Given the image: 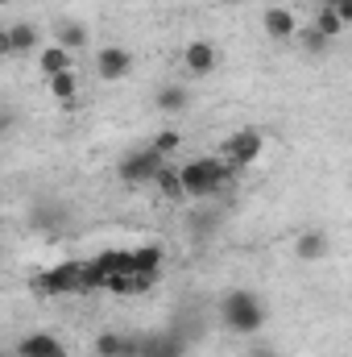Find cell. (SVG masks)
Here are the masks:
<instances>
[{
	"label": "cell",
	"mask_w": 352,
	"mask_h": 357,
	"mask_svg": "<svg viewBox=\"0 0 352 357\" xmlns=\"http://www.w3.org/2000/svg\"><path fill=\"white\" fill-rule=\"evenodd\" d=\"M220 320H224V328L237 333V337H257L265 324H269V307L262 303L257 291L232 287V291L220 299Z\"/></svg>",
	"instance_id": "cell-1"
},
{
	"label": "cell",
	"mask_w": 352,
	"mask_h": 357,
	"mask_svg": "<svg viewBox=\"0 0 352 357\" xmlns=\"http://www.w3.org/2000/svg\"><path fill=\"white\" fill-rule=\"evenodd\" d=\"M178 175H182V191H186V199H207V195H216L228 178L237 175V171H232L228 158L207 154V158H191V162H182Z\"/></svg>",
	"instance_id": "cell-2"
},
{
	"label": "cell",
	"mask_w": 352,
	"mask_h": 357,
	"mask_svg": "<svg viewBox=\"0 0 352 357\" xmlns=\"http://www.w3.org/2000/svg\"><path fill=\"white\" fill-rule=\"evenodd\" d=\"M162 167H166V154H158L154 146H137V150L120 154L116 178H120L125 187H145V183H158Z\"/></svg>",
	"instance_id": "cell-3"
},
{
	"label": "cell",
	"mask_w": 352,
	"mask_h": 357,
	"mask_svg": "<svg viewBox=\"0 0 352 357\" xmlns=\"http://www.w3.org/2000/svg\"><path fill=\"white\" fill-rule=\"evenodd\" d=\"M262 150H265V133L262 129H237V133L224 137L220 158H228L232 171H241V167H253V162L262 158Z\"/></svg>",
	"instance_id": "cell-4"
},
{
	"label": "cell",
	"mask_w": 352,
	"mask_h": 357,
	"mask_svg": "<svg viewBox=\"0 0 352 357\" xmlns=\"http://www.w3.org/2000/svg\"><path fill=\"white\" fill-rule=\"evenodd\" d=\"M33 287L42 295H75V291H83V262H58V266L42 270L33 278Z\"/></svg>",
	"instance_id": "cell-5"
},
{
	"label": "cell",
	"mask_w": 352,
	"mask_h": 357,
	"mask_svg": "<svg viewBox=\"0 0 352 357\" xmlns=\"http://www.w3.org/2000/svg\"><path fill=\"white\" fill-rule=\"evenodd\" d=\"M133 71V50L129 46H99L95 50V75L104 84H120Z\"/></svg>",
	"instance_id": "cell-6"
},
{
	"label": "cell",
	"mask_w": 352,
	"mask_h": 357,
	"mask_svg": "<svg viewBox=\"0 0 352 357\" xmlns=\"http://www.w3.org/2000/svg\"><path fill=\"white\" fill-rule=\"evenodd\" d=\"M262 33L269 42H290V38H298V13H294L290 4L265 8L262 13Z\"/></svg>",
	"instance_id": "cell-7"
},
{
	"label": "cell",
	"mask_w": 352,
	"mask_h": 357,
	"mask_svg": "<svg viewBox=\"0 0 352 357\" xmlns=\"http://www.w3.org/2000/svg\"><path fill=\"white\" fill-rule=\"evenodd\" d=\"M182 67H186L195 79H207V75L220 67V50H216V42H207V38L186 42V50H182Z\"/></svg>",
	"instance_id": "cell-8"
},
{
	"label": "cell",
	"mask_w": 352,
	"mask_h": 357,
	"mask_svg": "<svg viewBox=\"0 0 352 357\" xmlns=\"http://www.w3.org/2000/svg\"><path fill=\"white\" fill-rule=\"evenodd\" d=\"M38 42L42 38H38V25L33 21H13V25L0 29V50L4 54H33V50H42Z\"/></svg>",
	"instance_id": "cell-9"
},
{
	"label": "cell",
	"mask_w": 352,
	"mask_h": 357,
	"mask_svg": "<svg viewBox=\"0 0 352 357\" xmlns=\"http://www.w3.org/2000/svg\"><path fill=\"white\" fill-rule=\"evenodd\" d=\"M17 357H71V354L54 333H29V337H21Z\"/></svg>",
	"instance_id": "cell-10"
},
{
	"label": "cell",
	"mask_w": 352,
	"mask_h": 357,
	"mask_svg": "<svg viewBox=\"0 0 352 357\" xmlns=\"http://www.w3.org/2000/svg\"><path fill=\"white\" fill-rule=\"evenodd\" d=\"M38 71H42L46 79L75 71V67H71V50H67L63 42H50V46H42V50H38Z\"/></svg>",
	"instance_id": "cell-11"
},
{
	"label": "cell",
	"mask_w": 352,
	"mask_h": 357,
	"mask_svg": "<svg viewBox=\"0 0 352 357\" xmlns=\"http://www.w3.org/2000/svg\"><path fill=\"white\" fill-rule=\"evenodd\" d=\"M328 250H332V241H328L323 229H307V233L294 237V258L298 262H319V258H328Z\"/></svg>",
	"instance_id": "cell-12"
},
{
	"label": "cell",
	"mask_w": 352,
	"mask_h": 357,
	"mask_svg": "<svg viewBox=\"0 0 352 357\" xmlns=\"http://www.w3.org/2000/svg\"><path fill=\"white\" fill-rule=\"evenodd\" d=\"M141 357H186V345L175 333H150L141 337Z\"/></svg>",
	"instance_id": "cell-13"
},
{
	"label": "cell",
	"mask_w": 352,
	"mask_h": 357,
	"mask_svg": "<svg viewBox=\"0 0 352 357\" xmlns=\"http://www.w3.org/2000/svg\"><path fill=\"white\" fill-rule=\"evenodd\" d=\"M162 266H166V250L162 245H137L133 250V274H162Z\"/></svg>",
	"instance_id": "cell-14"
},
{
	"label": "cell",
	"mask_w": 352,
	"mask_h": 357,
	"mask_svg": "<svg viewBox=\"0 0 352 357\" xmlns=\"http://www.w3.org/2000/svg\"><path fill=\"white\" fill-rule=\"evenodd\" d=\"M54 42H63V46L75 54V50H88V46H91V33H88V25H83V21H58Z\"/></svg>",
	"instance_id": "cell-15"
},
{
	"label": "cell",
	"mask_w": 352,
	"mask_h": 357,
	"mask_svg": "<svg viewBox=\"0 0 352 357\" xmlns=\"http://www.w3.org/2000/svg\"><path fill=\"white\" fill-rule=\"evenodd\" d=\"M154 104H158L162 112H186V108H191V91L182 88V84H162L158 96H154Z\"/></svg>",
	"instance_id": "cell-16"
},
{
	"label": "cell",
	"mask_w": 352,
	"mask_h": 357,
	"mask_svg": "<svg viewBox=\"0 0 352 357\" xmlns=\"http://www.w3.org/2000/svg\"><path fill=\"white\" fill-rule=\"evenodd\" d=\"M315 29H319V33H323L328 42H336V38L344 33V17H340V13H336L332 4H323V8L315 13Z\"/></svg>",
	"instance_id": "cell-17"
},
{
	"label": "cell",
	"mask_w": 352,
	"mask_h": 357,
	"mask_svg": "<svg viewBox=\"0 0 352 357\" xmlns=\"http://www.w3.org/2000/svg\"><path fill=\"white\" fill-rule=\"evenodd\" d=\"M46 88H50V96L58 100V104H75V91H79V79H75V71H67V75H54V79H46Z\"/></svg>",
	"instance_id": "cell-18"
},
{
	"label": "cell",
	"mask_w": 352,
	"mask_h": 357,
	"mask_svg": "<svg viewBox=\"0 0 352 357\" xmlns=\"http://www.w3.org/2000/svg\"><path fill=\"white\" fill-rule=\"evenodd\" d=\"M125 349H129V337H120V333H99L91 341V354L95 357H125Z\"/></svg>",
	"instance_id": "cell-19"
},
{
	"label": "cell",
	"mask_w": 352,
	"mask_h": 357,
	"mask_svg": "<svg viewBox=\"0 0 352 357\" xmlns=\"http://www.w3.org/2000/svg\"><path fill=\"white\" fill-rule=\"evenodd\" d=\"M166 199H186V191H182V175H178L175 167H162V175H158V183H154Z\"/></svg>",
	"instance_id": "cell-20"
},
{
	"label": "cell",
	"mask_w": 352,
	"mask_h": 357,
	"mask_svg": "<svg viewBox=\"0 0 352 357\" xmlns=\"http://www.w3.org/2000/svg\"><path fill=\"white\" fill-rule=\"evenodd\" d=\"M150 146H154L158 154H166V158H170L178 146H182V133H178V129H158V133L150 137Z\"/></svg>",
	"instance_id": "cell-21"
},
{
	"label": "cell",
	"mask_w": 352,
	"mask_h": 357,
	"mask_svg": "<svg viewBox=\"0 0 352 357\" xmlns=\"http://www.w3.org/2000/svg\"><path fill=\"white\" fill-rule=\"evenodd\" d=\"M298 42H303V50H307V54H323V50H332V42H328L315 25H311V29H298Z\"/></svg>",
	"instance_id": "cell-22"
},
{
	"label": "cell",
	"mask_w": 352,
	"mask_h": 357,
	"mask_svg": "<svg viewBox=\"0 0 352 357\" xmlns=\"http://www.w3.org/2000/svg\"><path fill=\"white\" fill-rule=\"evenodd\" d=\"M245 357H278V349H273L269 341H253V345L245 349Z\"/></svg>",
	"instance_id": "cell-23"
},
{
	"label": "cell",
	"mask_w": 352,
	"mask_h": 357,
	"mask_svg": "<svg viewBox=\"0 0 352 357\" xmlns=\"http://www.w3.org/2000/svg\"><path fill=\"white\" fill-rule=\"evenodd\" d=\"M340 17H344V25H352V4H344V8H336Z\"/></svg>",
	"instance_id": "cell-24"
},
{
	"label": "cell",
	"mask_w": 352,
	"mask_h": 357,
	"mask_svg": "<svg viewBox=\"0 0 352 357\" xmlns=\"http://www.w3.org/2000/svg\"><path fill=\"white\" fill-rule=\"evenodd\" d=\"M323 4H332V8H344V4H352V0H323Z\"/></svg>",
	"instance_id": "cell-25"
},
{
	"label": "cell",
	"mask_w": 352,
	"mask_h": 357,
	"mask_svg": "<svg viewBox=\"0 0 352 357\" xmlns=\"http://www.w3.org/2000/svg\"><path fill=\"white\" fill-rule=\"evenodd\" d=\"M220 4H249V0H220Z\"/></svg>",
	"instance_id": "cell-26"
}]
</instances>
